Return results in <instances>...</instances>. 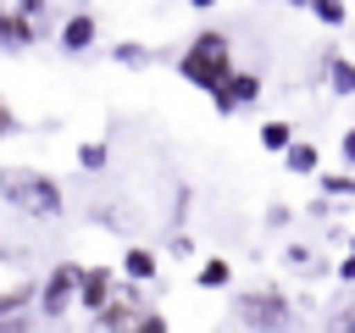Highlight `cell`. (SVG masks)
<instances>
[{
  "label": "cell",
  "mask_w": 355,
  "mask_h": 333,
  "mask_svg": "<svg viewBox=\"0 0 355 333\" xmlns=\"http://www.w3.org/2000/svg\"><path fill=\"white\" fill-rule=\"evenodd\" d=\"M0 200L6 205H17L22 216H39V222H50V216H61V183L55 178H44V172H28V166H0Z\"/></svg>",
  "instance_id": "obj_1"
},
{
  "label": "cell",
  "mask_w": 355,
  "mask_h": 333,
  "mask_svg": "<svg viewBox=\"0 0 355 333\" xmlns=\"http://www.w3.org/2000/svg\"><path fill=\"white\" fill-rule=\"evenodd\" d=\"M239 61H233V44H227V33H216V28H205L183 56H178V72H183V83H194V89H216L227 72H233Z\"/></svg>",
  "instance_id": "obj_2"
},
{
  "label": "cell",
  "mask_w": 355,
  "mask_h": 333,
  "mask_svg": "<svg viewBox=\"0 0 355 333\" xmlns=\"http://www.w3.org/2000/svg\"><path fill=\"white\" fill-rule=\"evenodd\" d=\"M72 300H78V266H55V272L44 278V289H39V311L55 322V316H67Z\"/></svg>",
  "instance_id": "obj_3"
},
{
  "label": "cell",
  "mask_w": 355,
  "mask_h": 333,
  "mask_svg": "<svg viewBox=\"0 0 355 333\" xmlns=\"http://www.w3.org/2000/svg\"><path fill=\"white\" fill-rule=\"evenodd\" d=\"M255 94H261V78H255V72H239V67L211 89V100H216V111H222V117H227V111H239V105H250Z\"/></svg>",
  "instance_id": "obj_4"
},
{
  "label": "cell",
  "mask_w": 355,
  "mask_h": 333,
  "mask_svg": "<svg viewBox=\"0 0 355 333\" xmlns=\"http://www.w3.org/2000/svg\"><path fill=\"white\" fill-rule=\"evenodd\" d=\"M111 294H116V283H111V272H105V266H89V272H78V305L100 311Z\"/></svg>",
  "instance_id": "obj_5"
},
{
  "label": "cell",
  "mask_w": 355,
  "mask_h": 333,
  "mask_svg": "<svg viewBox=\"0 0 355 333\" xmlns=\"http://www.w3.org/2000/svg\"><path fill=\"white\" fill-rule=\"evenodd\" d=\"M0 44H33V17L28 11H0Z\"/></svg>",
  "instance_id": "obj_6"
},
{
  "label": "cell",
  "mask_w": 355,
  "mask_h": 333,
  "mask_svg": "<svg viewBox=\"0 0 355 333\" xmlns=\"http://www.w3.org/2000/svg\"><path fill=\"white\" fill-rule=\"evenodd\" d=\"M89 44H94V17H67L61 50H89Z\"/></svg>",
  "instance_id": "obj_7"
},
{
  "label": "cell",
  "mask_w": 355,
  "mask_h": 333,
  "mask_svg": "<svg viewBox=\"0 0 355 333\" xmlns=\"http://www.w3.org/2000/svg\"><path fill=\"white\" fill-rule=\"evenodd\" d=\"M327 83H333V94H355V61L327 56Z\"/></svg>",
  "instance_id": "obj_8"
},
{
  "label": "cell",
  "mask_w": 355,
  "mask_h": 333,
  "mask_svg": "<svg viewBox=\"0 0 355 333\" xmlns=\"http://www.w3.org/2000/svg\"><path fill=\"white\" fill-rule=\"evenodd\" d=\"M122 266H128V278H133V283H150V278H155V250H128V261H122Z\"/></svg>",
  "instance_id": "obj_9"
},
{
  "label": "cell",
  "mask_w": 355,
  "mask_h": 333,
  "mask_svg": "<svg viewBox=\"0 0 355 333\" xmlns=\"http://www.w3.org/2000/svg\"><path fill=\"white\" fill-rule=\"evenodd\" d=\"M33 294H39V289H33L28 278H22V283H11V289H0V316H11V311H22V305H28Z\"/></svg>",
  "instance_id": "obj_10"
},
{
  "label": "cell",
  "mask_w": 355,
  "mask_h": 333,
  "mask_svg": "<svg viewBox=\"0 0 355 333\" xmlns=\"http://www.w3.org/2000/svg\"><path fill=\"white\" fill-rule=\"evenodd\" d=\"M283 150H288V172H316V150H311V144H300V139H288Z\"/></svg>",
  "instance_id": "obj_11"
},
{
  "label": "cell",
  "mask_w": 355,
  "mask_h": 333,
  "mask_svg": "<svg viewBox=\"0 0 355 333\" xmlns=\"http://www.w3.org/2000/svg\"><path fill=\"white\" fill-rule=\"evenodd\" d=\"M288 139H294V128H288V122H283V117H272V122H266V128H261V144H266V150H283V144H288Z\"/></svg>",
  "instance_id": "obj_12"
},
{
  "label": "cell",
  "mask_w": 355,
  "mask_h": 333,
  "mask_svg": "<svg viewBox=\"0 0 355 333\" xmlns=\"http://www.w3.org/2000/svg\"><path fill=\"white\" fill-rule=\"evenodd\" d=\"M105 155H111V144H105V139H89V144L78 150V161H83L89 172H100V166H105Z\"/></svg>",
  "instance_id": "obj_13"
},
{
  "label": "cell",
  "mask_w": 355,
  "mask_h": 333,
  "mask_svg": "<svg viewBox=\"0 0 355 333\" xmlns=\"http://www.w3.org/2000/svg\"><path fill=\"white\" fill-rule=\"evenodd\" d=\"M227 278H233L227 261H205V266H200V283H205V289H227Z\"/></svg>",
  "instance_id": "obj_14"
},
{
  "label": "cell",
  "mask_w": 355,
  "mask_h": 333,
  "mask_svg": "<svg viewBox=\"0 0 355 333\" xmlns=\"http://www.w3.org/2000/svg\"><path fill=\"white\" fill-rule=\"evenodd\" d=\"M305 6H311L327 28H338V22H344V0H305Z\"/></svg>",
  "instance_id": "obj_15"
},
{
  "label": "cell",
  "mask_w": 355,
  "mask_h": 333,
  "mask_svg": "<svg viewBox=\"0 0 355 333\" xmlns=\"http://www.w3.org/2000/svg\"><path fill=\"white\" fill-rule=\"evenodd\" d=\"M322 189H327V194H338V200H349V194H355V178H333V172H327V178H322Z\"/></svg>",
  "instance_id": "obj_16"
},
{
  "label": "cell",
  "mask_w": 355,
  "mask_h": 333,
  "mask_svg": "<svg viewBox=\"0 0 355 333\" xmlns=\"http://www.w3.org/2000/svg\"><path fill=\"white\" fill-rule=\"evenodd\" d=\"M6 133H17V117H11V105L0 100V139H6Z\"/></svg>",
  "instance_id": "obj_17"
},
{
  "label": "cell",
  "mask_w": 355,
  "mask_h": 333,
  "mask_svg": "<svg viewBox=\"0 0 355 333\" xmlns=\"http://www.w3.org/2000/svg\"><path fill=\"white\" fill-rule=\"evenodd\" d=\"M338 278H355V244H349V255H344V266H338Z\"/></svg>",
  "instance_id": "obj_18"
},
{
  "label": "cell",
  "mask_w": 355,
  "mask_h": 333,
  "mask_svg": "<svg viewBox=\"0 0 355 333\" xmlns=\"http://www.w3.org/2000/svg\"><path fill=\"white\" fill-rule=\"evenodd\" d=\"M344 155H349V161H355V128H349V133H344Z\"/></svg>",
  "instance_id": "obj_19"
},
{
  "label": "cell",
  "mask_w": 355,
  "mask_h": 333,
  "mask_svg": "<svg viewBox=\"0 0 355 333\" xmlns=\"http://www.w3.org/2000/svg\"><path fill=\"white\" fill-rule=\"evenodd\" d=\"M39 6H44V0H22V11H28V17H33V11H39Z\"/></svg>",
  "instance_id": "obj_20"
},
{
  "label": "cell",
  "mask_w": 355,
  "mask_h": 333,
  "mask_svg": "<svg viewBox=\"0 0 355 333\" xmlns=\"http://www.w3.org/2000/svg\"><path fill=\"white\" fill-rule=\"evenodd\" d=\"M189 6H216V0H189Z\"/></svg>",
  "instance_id": "obj_21"
},
{
  "label": "cell",
  "mask_w": 355,
  "mask_h": 333,
  "mask_svg": "<svg viewBox=\"0 0 355 333\" xmlns=\"http://www.w3.org/2000/svg\"><path fill=\"white\" fill-rule=\"evenodd\" d=\"M288 6H305V0H288Z\"/></svg>",
  "instance_id": "obj_22"
}]
</instances>
